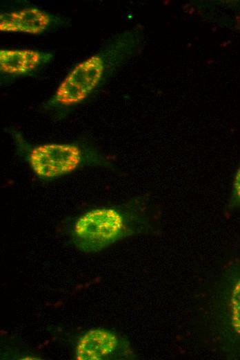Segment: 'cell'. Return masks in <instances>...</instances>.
Instances as JSON below:
<instances>
[{"label":"cell","instance_id":"6da1fadb","mask_svg":"<svg viewBox=\"0 0 240 360\" xmlns=\"http://www.w3.org/2000/svg\"><path fill=\"white\" fill-rule=\"evenodd\" d=\"M146 197L126 204L89 210L75 222L72 242L86 253H97L123 239L148 228Z\"/></svg>","mask_w":240,"mask_h":360},{"label":"cell","instance_id":"7a4b0ae2","mask_svg":"<svg viewBox=\"0 0 240 360\" xmlns=\"http://www.w3.org/2000/svg\"><path fill=\"white\" fill-rule=\"evenodd\" d=\"M28 163L37 177L53 180L70 174L85 165H92L76 144L49 143L32 148Z\"/></svg>","mask_w":240,"mask_h":360},{"label":"cell","instance_id":"3957f363","mask_svg":"<svg viewBox=\"0 0 240 360\" xmlns=\"http://www.w3.org/2000/svg\"><path fill=\"white\" fill-rule=\"evenodd\" d=\"M103 71V60L98 55L79 62L58 87L54 101L63 107L82 102L98 85Z\"/></svg>","mask_w":240,"mask_h":360},{"label":"cell","instance_id":"277c9868","mask_svg":"<svg viewBox=\"0 0 240 360\" xmlns=\"http://www.w3.org/2000/svg\"><path fill=\"white\" fill-rule=\"evenodd\" d=\"M130 349L127 342L114 332L104 329L88 330L79 339L76 348V359L99 360L112 359L118 354L128 356Z\"/></svg>","mask_w":240,"mask_h":360},{"label":"cell","instance_id":"5b68a950","mask_svg":"<svg viewBox=\"0 0 240 360\" xmlns=\"http://www.w3.org/2000/svg\"><path fill=\"white\" fill-rule=\"evenodd\" d=\"M50 18L36 8H28L0 15V30L38 35L49 26Z\"/></svg>","mask_w":240,"mask_h":360},{"label":"cell","instance_id":"8992f818","mask_svg":"<svg viewBox=\"0 0 240 360\" xmlns=\"http://www.w3.org/2000/svg\"><path fill=\"white\" fill-rule=\"evenodd\" d=\"M41 60V53L34 50H0V69L3 73L15 75L28 73L35 69Z\"/></svg>","mask_w":240,"mask_h":360},{"label":"cell","instance_id":"52a82bcc","mask_svg":"<svg viewBox=\"0 0 240 360\" xmlns=\"http://www.w3.org/2000/svg\"><path fill=\"white\" fill-rule=\"evenodd\" d=\"M230 324L235 333L240 336V278L234 284L230 297Z\"/></svg>","mask_w":240,"mask_h":360},{"label":"cell","instance_id":"ba28073f","mask_svg":"<svg viewBox=\"0 0 240 360\" xmlns=\"http://www.w3.org/2000/svg\"><path fill=\"white\" fill-rule=\"evenodd\" d=\"M228 208H240V163L233 175L228 201Z\"/></svg>","mask_w":240,"mask_h":360}]
</instances>
